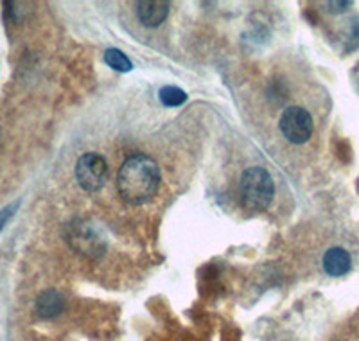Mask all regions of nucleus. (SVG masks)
<instances>
[{
    "label": "nucleus",
    "mask_w": 359,
    "mask_h": 341,
    "mask_svg": "<svg viewBox=\"0 0 359 341\" xmlns=\"http://www.w3.org/2000/svg\"><path fill=\"white\" fill-rule=\"evenodd\" d=\"M160 185L158 163L147 154H133L117 175V191L124 201L131 205H142L155 196Z\"/></svg>",
    "instance_id": "1"
},
{
    "label": "nucleus",
    "mask_w": 359,
    "mask_h": 341,
    "mask_svg": "<svg viewBox=\"0 0 359 341\" xmlns=\"http://www.w3.org/2000/svg\"><path fill=\"white\" fill-rule=\"evenodd\" d=\"M275 196L273 178L262 167H250L243 173L241 199L250 210H266Z\"/></svg>",
    "instance_id": "2"
},
{
    "label": "nucleus",
    "mask_w": 359,
    "mask_h": 341,
    "mask_svg": "<svg viewBox=\"0 0 359 341\" xmlns=\"http://www.w3.org/2000/svg\"><path fill=\"white\" fill-rule=\"evenodd\" d=\"M65 241L74 252L88 259L101 257L107 250V239L101 228L88 220H72L65 227Z\"/></svg>",
    "instance_id": "3"
},
{
    "label": "nucleus",
    "mask_w": 359,
    "mask_h": 341,
    "mask_svg": "<svg viewBox=\"0 0 359 341\" xmlns=\"http://www.w3.org/2000/svg\"><path fill=\"white\" fill-rule=\"evenodd\" d=\"M76 180L86 192H97L108 180V163L97 153H85L76 163Z\"/></svg>",
    "instance_id": "4"
},
{
    "label": "nucleus",
    "mask_w": 359,
    "mask_h": 341,
    "mask_svg": "<svg viewBox=\"0 0 359 341\" xmlns=\"http://www.w3.org/2000/svg\"><path fill=\"white\" fill-rule=\"evenodd\" d=\"M278 126H280L282 135L291 144H306L314 130L313 117H311L309 112L300 108V106H291V108L284 110Z\"/></svg>",
    "instance_id": "5"
},
{
    "label": "nucleus",
    "mask_w": 359,
    "mask_h": 341,
    "mask_svg": "<svg viewBox=\"0 0 359 341\" xmlns=\"http://www.w3.org/2000/svg\"><path fill=\"white\" fill-rule=\"evenodd\" d=\"M139 20L147 27H158L169 15V2L165 0H142L137 4Z\"/></svg>",
    "instance_id": "6"
},
{
    "label": "nucleus",
    "mask_w": 359,
    "mask_h": 341,
    "mask_svg": "<svg viewBox=\"0 0 359 341\" xmlns=\"http://www.w3.org/2000/svg\"><path fill=\"white\" fill-rule=\"evenodd\" d=\"M63 309H65V298L56 289H47L36 298V313L45 320L60 316Z\"/></svg>",
    "instance_id": "7"
},
{
    "label": "nucleus",
    "mask_w": 359,
    "mask_h": 341,
    "mask_svg": "<svg viewBox=\"0 0 359 341\" xmlns=\"http://www.w3.org/2000/svg\"><path fill=\"white\" fill-rule=\"evenodd\" d=\"M352 266L351 255H348L347 250L343 248H331L327 250V253L323 255V269H325L327 275L331 276H343L347 275L348 269Z\"/></svg>",
    "instance_id": "8"
},
{
    "label": "nucleus",
    "mask_w": 359,
    "mask_h": 341,
    "mask_svg": "<svg viewBox=\"0 0 359 341\" xmlns=\"http://www.w3.org/2000/svg\"><path fill=\"white\" fill-rule=\"evenodd\" d=\"M104 61H107V65L110 67V69L118 70V72H128V70L133 69L130 58L118 49H108L107 53H104Z\"/></svg>",
    "instance_id": "9"
},
{
    "label": "nucleus",
    "mask_w": 359,
    "mask_h": 341,
    "mask_svg": "<svg viewBox=\"0 0 359 341\" xmlns=\"http://www.w3.org/2000/svg\"><path fill=\"white\" fill-rule=\"evenodd\" d=\"M160 102L165 106H180L184 105L185 101H187V94H185L184 90L178 88V86H163L162 90H160Z\"/></svg>",
    "instance_id": "10"
},
{
    "label": "nucleus",
    "mask_w": 359,
    "mask_h": 341,
    "mask_svg": "<svg viewBox=\"0 0 359 341\" xmlns=\"http://www.w3.org/2000/svg\"><path fill=\"white\" fill-rule=\"evenodd\" d=\"M17 208H18V201H17V203L8 205V207L0 210V232L4 230V227H6V225H8V221L11 220L13 214L17 212Z\"/></svg>",
    "instance_id": "11"
},
{
    "label": "nucleus",
    "mask_w": 359,
    "mask_h": 341,
    "mask_svg": "<svg viewBox=\"0 0 359 341\" xmlns=\"http://www.w3.org/2000/svg\"><path fill=\"white\" fill-rule=\"evenodd\" d=\"M327 8H331L329 11L331 13H343L347 11L348 8L352 6V2H327Z\"/></svg>",
    "instance_id": "12"
}]
</instances>
